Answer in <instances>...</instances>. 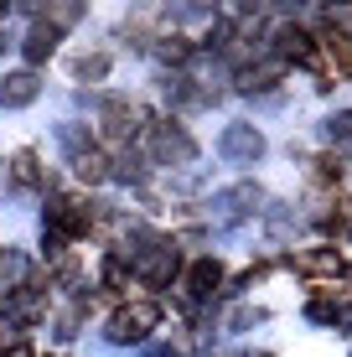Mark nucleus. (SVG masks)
Returning a JSON list of instances; mask_svg holds the SVG:
<instances>
[{
  "mask_svg": "<svg viewBox=\"0 0 352 357\" xmlns=\"http://www.w3.org/2000/svg\"><path fill=\"white\" fill-rule=\"evenodd\" d=\"M217 151H223L234 166H254L264 155V135L254 125H228L223 135H217Z\"/></svg>",
  "mask_w": 352,
  "mask_h": 357,
  "instance_id": "obj_3",
  "label": "nucleus"
},
{
  "mask_svg": "<svg viewBox=\"0 0 352 357\" xmlns=\"http://www.w3.org/2000/svg\"><path fill=\"white\" fill-rule=\"evenodd\" d=\"M0 305H6V316H10V321H21V326H26V321H36V316H42V290H36V285L6 290V301H0Z\"/></svg>",
  "mask_w": 352,
  "mask_h": 357,
  "instance_id": "obj_8",
  "label": "nucleus"
},
{
  "mask_svg": "<svg viewBox=\"0 0 352 357\" xmlns=\"http://www.w3.org/2000/svg\"><path fill=\"white\" fill-rule=\"evenodd\" d=\"M187 52H192V47L181 42V36H166V47H161V57H166V63H187Z\"/></svg>",
  "mask_w": 352,
  "mask_h": 357,
  "instance_id": "obj_19",
  "label": "nucleus"
},
{
  "mask_svg": "<svg viewBox=\"0 0 352 357\" xmlns=\"http://www.w3.org/2000/svg\"><path fill=\"white\" fill-rule=\"evenodd\" d=\"M326 135H332L342 151H352V109H347V114H337V119H326Z\"/></svg>",
  "mask_w": 352,
  "mask_h": 357,
  "instance_id": "obj_17",
  "label": "nucleus"
},
{
  "mask_svg": "<svg viewBox=\"0 0 352 357\" xmlns=\"http://www.w3.org/2000/svg\"><path fill=\"white\" fill-rule=\"evenodd\" d=\"M151 155L161 166H187L192 155H197V145H192V135L171 125V119H161V125H151Z\"/></svg>",
  "mask_w": 352,
  "mask_h": 357,
  "instance_id": "obj_2",
  "label": "nucleus"
},
{
  "mask_svg": "<svg viewBox=\"0 0 352 357\" xmlns=\"http://www.w3.org/2000/svg\"><path fill=\"white\" fill-rule=\"evenodd\" d=\"M36 93H42L36 73H10V78H0V109H26Z\"/></svg>",
  "mask_w": 352,
  "mask_h": 357,
  "instance_id": "obj_5",
  "label": "nucleus"
},
{
  "mask_svg": "<svg viewBox=\"0 0 352 357\" xmlns=\"http://www.w3.org/2000/svg\"><path fill=\"white\" fill-rule=\"evenodd\" d=\"M285 78V63H280V57H264V63H249L244 73H238V89H275V83H280Z\"/></svg>",
  "mask_w": 352,
  "mask_h": 357,
  "instance_id": "obj_9",
  "label": "nucleus"
},
{
  "mask_svg": "<svg viewBox=\"0 0 352 357\" xmlns=\"http://www.w3.org/2000/svg\"><path fill=\"white\" fill-rule=\"evenodd\" d=\"M57 47V26H47V21H36V26L26 31V63H42L47 52Z\"/></svg>",
  "mask_w": 352,
  "mask_h": 357,
  "instance_id": "obj_12",
  "label": "nucleus"
},
{
  "mask_svg": "<svg viewBox=\"0 0 352 357\" xmlns=\"http://www.w3.org/2000/svg\"><path fill=\"white\" fill-rule=\"evenodd\" d=\"M316 181H342V166H337L332 155H321L316 161Z\"/></svg>",
  "mask_w": 352,
  "mask_h": 357,
  "instance_id": "obj_20",
  "label": "nucleus"
},
{
  "mask_svg": "<svg viewBox=\"0 0 352 357\" xmlns=\"http://www.w3.org/2000/svg\"><path fill=\"white\" fill-rule=\"evenodd\" d=\"M10 171H16L21 187H36V181H42V171H36V155H31V151H21L16 161H10Z\"/></svg>",
  "mask_w": 352,
  "mask_h": 357,
  "instance_id": "obj_16",
  "label": "nucleus"
},
{
  "mask_svg": "<svg viewBox=\"0 0 352 357\" xmlns=\"http://www.w3.org/2000/svg\"><path fill=\"white\" fill-rule=\"evenodd\" d=\"M275 52H280V63H290V57H296V63H311V57H316V47H311V36L300 31V26H275Z\"/></svg>",
  "mask_w": 352,
  "mask_h": 357,
  "instance_id": "obj_6",
  "label": "nucleus"
},
{
  "mask_svg": "<svg viewBox=\"0 0 352 357\" xmlns=\"http://www.w3.org/2000/svg\"><path fill=\"white\" fill-rule=\"evenodd\" d=\"M254 207H259V187H228V192H217L213 197V213L223 218V223H234V218H244V213H254Z\"/></svg>",
  "mask_w": 352,
  "mask_h": 357,
  "instance_id": "obj_4",
  "label": "nucleus"
},
{
  "mask_svg": "<svg viewBox=\"0 0 352 357\" xmlns=\"http://www.w3.org/2000/svg\"><path fill=\"white\" fill-rule=\"evenodd\" d=\"M72 171H78L83 181H104V176H109V161H104V155L89 145V151H78V155H72Z\"/></svg>",
  "mask_w": 352,
  "mask_h": 357,
  "instance_id": "obj_14",
  "label": "nucleus"
},
{
  "mask_svg": "<svg viewBox=\"0 0 352 357\" xmlns=\"http://www.w3.org/2000/svg\"><path fill=\"white\" fill-rule=\"evenodd\" d=\"M26 275H31V259L21 249L0 254V285H6V290H21V285H26Z\"/></svg>",
  "mask_w": 352,
  "mask_h": 357,
  "instance_id": "obj_11",
  "label": "nucleus"
},
{
  "mask_svg": "<svg viewBox=\"0 0 352 357\" xmlns=\"http://www.w3.org/2000/svg\"><path fill=\"white\" fill-rule=\"evenodd\" d=\"M296 264H300V269H311V275H342V254H337V249H316V254H300Z\"/></svg>",
  "mask_w": 352,
  "mask_h": 357,
  "instance_id": "obj_13",
  "label": "nucleus"
},
{
  "mask_svg": "<svg viewBox=\"0 0 352 357\" xmlns=\"http://www.w3.org/2000/svg\"><path fill=\"white\" fill-rule=\"evenodd\" d=\"M72 73H78V78H104V73H109V57H104V52H83L78 63H72Z\"/></svg>",
  "mask_w": 352,
  "mask_h": 357,
  "instance_id": "obj_15",
  "label": "nucleus"
},
{
  "mask_svg": "<svg viewBox=\"0 0 352 357\" xmlns=\"http://www.w3.org/2000/svg\"><path fill=\"white\" fill-rule=\"evenodd\" d=\"M264 321V311H234V321H228V326H234V331H249V326H259Z\"/></svg>",
  "mask_w": 352,
  "mask_h": 357,
  "instance_id": "obj_21",
  "label": "nucleus"
},
{
  "mask_svg": "<svg viewBox=\"0 0 352 357\" xmlns=\"http://www.w3.org/2000/svg\"><path fill=\"white\" fill-rule=\"evenodd\" d=\"M135 119H140V109H135V104H125V98H109V104H104V130L114 135V140L135 135Z\"/></svg>",
  "mask_w": 352,
  "mask_h": 357,
  "instance_id": "obj_10",
  "label": "nucleus"
},
{
  "mask_svg": "<svg viewBox=\"0 0 352 357\" xmlns=\"http://www.w3.org/2000/svg\"><path fill=\"white\" fill-rule=\"evenodd\" d=\"M155 321H161V305H155V301L119 305V311H114V321H109V342H145Z\"/></svg>",
  "mask_w": 352,
  "mask_h": 357,
  "instance_id": "obj_1",
  "label": "nucleus"
},
{
  "mask_svg": "<svg viewBox=\"0 0 352 357\" xmlns=\"http://www.w3.org/2000/svg\"><path fill=\"white\" fill-rule=\"evenodd\" d=\"M342 311H347L342 301H311V311H306V316H311V321H321V326H326V321H342Z\"/></svg>",
  "mask_w": 352,
  "mask_h": 357,
  "instance_id": "obj_18",
  "label": "nucleus"
},
{
  "mask_svg": "<svg viewBox=\"0 0 352 357\" xmlns=\"http://www.w3.org/2000/svg\"><path fill=\"white\" fill-rule=\"evenodd\" d=\"M217 285H223V264L217 259H197L187 269V301H208Z\"/></svg>",
  "mask_w": 352,
  "mask_h": 357,
  "instance_id": "obj_7",
  "label": "nucleus"
},
{
  "mask_svg": "<svg viewBox=\"0 0 352 357\" xmlns=\"http://www.w3.org/2000/svg\"><path fill=\"white\" fill-rule=\"evenodd\" d=\"M145 357H181V352H171V347H151Z\"/></svg>",
  "mask_w": 352,
  "mask_h": 357,
  "instance_id": "obj_22",
  "label": "nucleus"
}]
</instances>
